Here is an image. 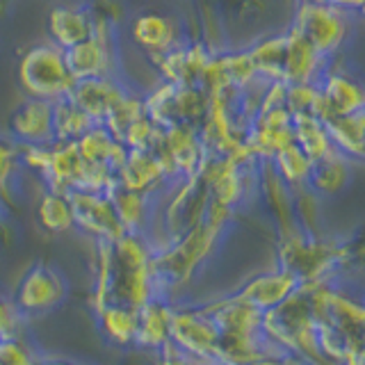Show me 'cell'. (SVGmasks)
<instances>
[{"mask_svg":"<svg viewBox=\"0 0 365 365\" xmlns=\"http://www.w3.org/2000/svg\"><path fill=\"white\" fill-rule=\"evenodd\" d=\"M308 290H311V281H304L281 304L262 311L260 327L281 345L302 351L317 365H327V359L317 345V322L308 304Z\"/></svg>","mask_w":365,"mask_h":365,"instance_id":"cell-1","label":"cell"},{"mask_svg":"<svg viewBox=\"0 0 365 365\" xmlns=\"http://www.w3.org/2000/svg\"><path fill=\"white\" fill-rule=\"evenodd\" d=\"M359 21H361L359 14H349L345 9L297 0L290 26L324 60H336V57L345 55L354 32L359 28Z\"/></svg>","mask_w":365,"mask_h":365,"instance_id":"cell-2","label":"cell"},{"mask_svg":"<svg viewBox=\"0 0 365 365\" xmlns=\"http://www.w3.org/2000/svg\"><path fill=\"white\" fill-rule=\"evenodd\" d=\"M19 87L26 96L57 101L68 96L73 87V76L68 73L64 51L48 39L32 43L19 57L16 66Z\"/></svg>","mask_w":365,"mask_h":365,"instance_id":"cell-3","label":"cell"},{"mask_svg":"<svg viewBox=\"0 0 365 365\" xmlns=\"http://www.w3.org/2000/svg\"><path fill=\"white\" fill-rule=\"evenodd\" d=\"M119 26L94 16V32L80 43L64 51L68 73L73 80L96 76H121Z\"/></svg>","mask_w":365,"mask_h":365,"instance_id":"cell-4","label":"cell"},{"mask_svg":"<svg viewBox=\"0 0 365 365\" xmlns=\"http://www.w3.org/2000/svg\"><path fill=\"white\" fill-rule=\"evenodd\" d=\"M220 231L222 228H217L205 220H201L197 226H192L190 231L176 237L174 245L165 249L163 254L151 258V272L163 274V277H167L171 281L187 283L192 279L194 269L210 256Z\"/></svg>","mask_w":365,"mask_h":365,"instance_id":"cell-5","label":"cell"},{"mask_svg":"<svg viewBox=\"0 0 365 365\" xmlns=\"http://www.w3.org/2000/svg\"><path fill=\"white\" fill-rule=\"evenodd\" d=\"M347 249L338 247L334 242L308 237L294 228L292 233H285L281 237L279 256L283 269H290L299 283L304 281H322L324 274L331 269L336 260L345 258Z\"/></svg>","mask_w":365,"mask_h":365,"instance_id":"cell-6","label":"cell"},{"mask_svg":"<svg viewBox=\"0 0 365 365\" xmlns=\"http://www.w3.org/2000/svg\"><path fill=\"white\" fill-rule=\"evenodd\" d=\"M153 151L163 163L171 182L194 176L205 160L199 128L190 123H171L163 128V137H160Z\"/></svg>","mask_w":365,"mask_h":365,"instance_id":"cell-7","label":"cell"},{"mask_svg":"<svg viewBox=\"0 0 365 365\" xmlns=\"http://www.w3.org/2000/svg\"><path fill=\"white\" fill-rule=\"evenodd\" d=\"M128 34L133 46L148 62L158 60L160 55H165L174 46L187 39L182 21L160 9H144L140 14H135L128 26Z\"/></svg>","mask_w":365,"mask_h":365,"instance_id":"cell-8","label":"cell"},{"mask_svg":"<svg viewBox=\"0 0 365 365\" xmlns=\"http://www.w3.org/2000/svg\"><path fill=\"white\" fill-rule=\"evenodd\" d=\"M319 89V119L351 114L365 110V89L361 78L349 66L340 64V57L329 60L317 80Z\"/></svg>","mask_w":365,"mask_h":365,"instance_id":"cell-9","label":"cell"},{"mask_svg":"<svg viewBox=\"0 0 365 365\" xmlns=\"http://www.w3.org/2000/svg\"><path fill=\"white\" fill-rule=\"evenodd\" d=\"M68 201H71L73 226H80L85 233L94 235L96 240H106V242H114L125 233L106 192L71 190Z\"/></svg>","mask_w":365,"mask_h":365,"instance_id":"cell-10","label":"cell"},{"mask_svg":"<svg viewBox=\"0 0 365 365\" xmlns=\"http://www.w3.org/2000/svg\"><path fill=\"white\" fill-rule=\"evenodd\" d=\"M130 89L133 87L121 76H96L76 80L71 91H68V98L94 123H103Z\"/></svg>","mask_w":365,"mask_h":365,"instance_id":"cell-11","label":"cell"},{"mask_svg":"<svg viewBox=\"0 0 365 365\" xmlns=\"http://www.w3.org/2000/svg\"><path fill=\"white\" fill-rule=\"evenodd\" d=\"M7 135L21 146L53 144V101L26 96L9 114Z\"/></svg>","mask_w":365,"mask_h":365,"instance_id":"cell-12","label":"cell"},{"mask_svg":"<svg viewBox=\"0 0 365 365\" xmlns=\"http://www.w3.org/2000/svg\"><path fill=\"white\" fill-rule=\"evenodd\" d=\"M169 176L158 160L155 151H130L125 153V160L117 169V185L146 197H155L169 185Z\"/></svg>","mask_w":365,"mask_h":365,"instance_id":"cell-13","label":"cell"},{"mask_svg":"<svg viewBox=\"0 0 365 365\" xmlns=\"http://www.w3.org/2000/svg\"><path fill=\"white\" fill-rule=\"evenodd\" d=\"M46 32H48L51 43L66 51L94 32V14L87 3L53 5L46 16Z\"/></svg>","mask_w":365,"mask_h":365,"instance_id":"cell-14","label":"cell"},{"mask_svg":"<svg viewBox=\"0 0 365 365\" xmlns=\"http://www.w3.org/2000/svg\"><path fill=\"white\" fill-rule=\"evenodd\" d=\"M329 60H324L292 26L285 28V57H283V83H317Z\"/></svg>","mask_w":365,"mask_h":365,"instance_id":"cell-15","label":"cell"},{"mask_svg":"<svg viewBox=\"0 0 365 365\" xmlns=\"http://www.w3.org/2000/svg\"><path fill=\"white\" fill-rule=\"evenodd\" d=\"M203 315H212V324L220 336H237V338H254L256 329H260L262 311L245 297H233L222 304H212L205 308Z\"/></svg>","mask_w":365,"mask_h":365,"instance_id":"cell-16","label":"cell"},{"mask_svg":"<svg viewBox=\"0 0 365 365\" xmlns=\"http://www.w3.org/2000/svg\"><path fill=\"white\" fill-rule=\"evenodd\" d=\"M66 294V285L55 269L37 265L32 267L19 288V306L23 311H48L55 304H60Z\"/></svg>","mask_w":365,"mask_h":365,"instance_id":"cell-17","label":"cell"},{"mask_svg":"<svg viewBox=\"0 0 365 365\" xmlns=\"http://www.w3.org/2000/svg\"><path fill=\"white\" fill-rule=\"evenodd\" d=\"M83 174V158L78 153L76 142H53L48 148V160L41 171V180L48 190L71 192L78 187Z\"/></svg>","mask_w":365,"mask_h":365,"instance_id":"cell-18","label":"cell"},{"mask_svg":"<svg viewBox=\"0 0 365 365\" xmlns=\"http://www.w3.org/2000/svg\"><path fill=\"white\" fill-rule=\"evenodd\" d=\"M169 338L197 356H210L217 342V327L203 313H171Z\"/></svg>","mask_w":365,"mask_h":365,"instance_id":"cell-19","label":"cell"},{"mask_svg":"<svg viewBox=\"0 0 365 365\" xmlns=\"http://www.w3.org/2000/svg\"><path fill=\"white\" fill-rule=\"evenodd\" d=\"M76 146L85 165L108 167L112 171H117L121 167L125 153H128V148L123 146V142L117 140V137L101 123L89 125V128L76 140Z\"/></svg>","mask_w":365,"mask_h":365,"instance_id":"cell-20","label":"cell"},{"mask_svg":"<svg viewBox=\"0 0 365 365\" xmlns=\"http://www.w3.org/2000/svg\"><path fill=\"white\" fill-rule=\"evenodd\" d=\"M322 121L327 125L329 140L334 144V151L361 165L365 153V110L336 114V117H327Z\"/></svg>","mask_w":365,"mask_h":365,"instance_id":"cell-21","label":"cell"},{"mask_svg":"<svg viewBox=\"0 0 365 365\" xmlns=\"http://www.w3.org/2000/svg\"><path fill=\"white\" fill-rule=\"evenodd\" d=\"M354 167H356V163H351L345 155L334 151L331 155L311 165V174H308L306 185L317 197H336V194H340L349 185Z\"/></svg>","mask_w":365,"mask_h":365,"instance_id":"cell-22","label":"cell"},{"mask_svg":"<svg viewBox=\"0 0 365 365\" xmlns=\"http://www.w3.org/2000/svg\"><path fill=\"white\" fill-rule=\"evenodd\" d=\"M297 285H299V279H297L290 269L281 267V272H277V274L274 272L262 274V277L247 283L245 290L240 292V297H245L247 302L258 306L260 311H267V308L281 304Z\"/></svg>","mask_w":365,"mask_h":365,"instance_id":"cell-23","label":"cell"},{"mask_svg":"<svg viewBox=\"0 0 365 365\" xmlns=\"http://www.w3.org/2000/svg\"><path fill=\"white\" fill-rule=\"evenodd\" d=\"M251 64L256 68V76L265 83L283 78V57H285V30L272 32L265 37H258L247 46Z\"/></svg>","mask_w":365,"mask_h":365,"instance_id":"cell-24","label":"cell"},{"mask_svg":"<svg viewBox=\"0 0 365 365\" xmlns=\"http://www.w3.org/2000/svg\"><path fill=\"white\" fill-rule=\"evenodd\" d=\"M292 142L302 148L311 163H317V160L334 153V144L329 140L327 125L317 114L292 117Z\"/></svg>","mask_w":365,"mask_h":365,"instance_id":"cell-25","label":"cell"},{"mask_svg":"<svg viewBox=\"0 0 365 365\" xmlns=\"http://www.w3.org/2000/svg\"><path fill=\"white\" fill-rule=\"evenodd\" d=\"M208 108L210 96L199 85H176L174 98H171V123H190L199 128Z\"/></svg>","mask_w":365,"mask_h":365,"instance_id":"cell-26","label":"cell"},{"mask_svg":"<svg viewBox=\"0 0 365 365\" xmlns=\"http://www.w3.org/2000/svg\"><path fill=\"white\" fill-rule=\"evenodd\" d=\"M21 171V144H16L7 133L0 135V205L3 208H14Z\"/></svg>","mask_w":365,"mask_h":365,"instance_id":"cell-27","label":"cell"},{"mask_svg":"<svg viewBox=\"0 0 365 365\" xmlns=\"http://www.w3.org/2000/svg\"><path fill=\"white\" fill-rule=\"evenodd\" d=\"M169 322L171 311L163 304L146 302L142 308H137V338L142 345L163 347L169 340Z\"/></svg>","mask_w":365,"mask_h":365,"instance_id":"cell-28","label":"cell"},{"mask_svg":"<svg viewBox=\"0 0 365 365\" xmlns=\"http://www.w3.org/2000/svg\"><path fill=\"white\" fill-rule=\"evenodd\" d=\"M89 125H94L76 103L64 96L53 101V135L55 142H76Z\"/></svg>","mask_w":365,"mask_h":365,"instance_id":"cell-29","label":"cell"},{"mask_svg":"<svg viewBox=\"0 0 365 365\" xmlns=\"http://www.w3.org/2000/svg\"><path fill=\"white\" fill-rule=\"evenodd\" d=\"M272 169L277 171V176L285 182V185L292 190L306 187L308 174H311V160L304 155V151L294 142L283 146L281 151L269 160Z\"/></svg>","mask_w":365,"mask_h":365,"instance_id":"cell-30","label":"cell"},{"mask_svg":"<svg viewBox=\"0 0 365 365\" xmlns=\"http://www.w3.org/2000/svg\"><path fill=\"white\" fill-rule=\"evenodd\" d=\"M108 197L114 205V212L119 217V224L123 226L125 233H137L146 222V208H148V199L146 194H137L130 190H123L119 185H114Z\"/></svg>","mask_w":365,"mask_h":365,"instance_id":"cell-31","label":"cell"},{"mask_svg":"<svg viewBox=\"0 0 365 365\" xmlns=\"http://www.w3.org/2000/svg\"><path fill=\"white\" fill-rule=\"evenodd\" d=\"M37 217L39 224L48 233H66L73 226V212H71L68 194L46 187L37 205Z\"/></svg>","mask_w":365,"mask_h":365,"instance_id":"cell-32","label":"cell"},{"mask_svg":"<svg viewBox=\"0 0 365 365\" xmlns=\"http://www.w3.org/2000/svg\"><path fill=\"white\" fill-rule=\"evenodd\" d=\"M222 57V64H224V71L231 80V85L240 91L249 85H254L256 80H260L256 76V68L251 64V57L247 53V48H233V46H226L224 51H220Z\"/></svg>","mask_w":365,"mask_h":365,"instance_id":"cell-33","label":"cell"},{"mask_svg":"<svg viewBox=\"0 0 365 365\" xmlns=\"http://www.w3.org/2000/svg\"><path fill=\"white\" fill-rule=\"evenodd\" d=\"M212 356H220L228 365H249L260 359V351L254 345V338H237V336L217 334Z\"/></svg>","mask_w":365,"mask_h":365,"instance_id":"cell-34","label":"cell"},{"mask_svg":"<svg viewBox=\"0 0 365 365\" xmlns=\"http://www.w3.org/2000/svg\"><path fill=\"white\" fill-rule=\"evenodd\" d=\"M160 137H163V128H160L146 112H142L140 117L125 128L121 142L125 148H130V151H153L155 144L160 142Z\"/></svg>","mask_w":365,"mask_h":365,"instance_id":"cell-35","label":"cell"},{"mask_svg":"<svg viewBox=\"0 0 365 365\" xmlns=\"http://www.w3.org/2000/svg\"><path fill=\"white\" fill-rule=\"evenodd\" d=\"M103 315V327H106L108 336L117 342H128L137 334V308H119L108 306Z\"/></svg>","mask_w":365,"mask_h":365,"instance_id":"cell-36","label":"cell"},{"mask_svg":"<svg viewBox=\"0 0 365 365\" xmlns=\"http://www.w3.org/2000/svg\"><path fill=\"white\" fill-rule=\"evenodd\" d=\"M285 110L290 112V117H299V114H317L319 117L317 83L285 85Z\"/></svg>","mask_w":365,"mask_h":365,"instance_id":"cell-37","label":"cell"},{"mask_svg":"<svg viewBox=\"0 0 365 365\" xmlns=\"http://www.w3.org/2000/svg\"><path fill=\"white\" fill-rule=\"evenodd\" d=\"M112 274H114V256H112V242L98 240V281L94 290V306L103 313L110 306L112 297Z\"/></svg>","mask_w":365,"mask_h":365,"instance_id":"cell-38","label":"cell"},{"mask_svg":"<svg viewBox=\"0 0 365 365\" xmlns=\"http://www.w3.org/2000/svg\"><path fill=\"white\" fill-rule=\"evenodd\" d=\"M0 365H32V361L19 342L3 340L0 342Z\"/></svg>","mask_w":365,"mask_h":365,"instance_id":"cell-39","label":"cell"},{"mask_svg":"<svg viewBox=\"0 0 365 365\" xmlns=\"http://www.w3.org/2000/svg\"><path fill=\"white\" fill-rule=\"evenodd\" d=\"M306 3L338 7V9H345L349 14H359V16H363V7H365V0H306Z\"/></svg>","mask_w":365,"mask_h":365,"instance_id":"cell-40","label":"cell"},{"mask_svg":"<svg viewBox=\"0 0 365 365\" xmlns=\"http://www.w3.org/2000/svg\"><path fill=\"white\" fill-rule=\"evenodd\" d=\"M14 329V315L7 308V304L0 302V336H9Z\"/></svg>","mask_w":365,"mask_h":365,"instance_id":"cell-41","label":"cell"},{"mask_svg":"<svg viewBox=\"0 0 365 365\" xmlns=\"http://www.w3.org/2000/svg\"><path fill=\"white\" fill-rule=\"evenodd\" d=\"M165 347H167V354H165L163 365H194V363H187V361L178 359V351H176L174 345H169V342H165Z\"/></svg>","mask_w":365,"mask_h":365,"instance_id":"cell-42","label":"cell"},{"mask_svg":"<svg viewBox=\"0 0 365 365\" xmlns=\"http://www.w3.org/2000/svg\"><path fill=\"white\" fill-rule=\"evenodd\" d=\"M249 365H281V363L279 361H262V359H258V361L249 363Z\"/></svg>","mask_w":365,"mask_h":365,"instance_id":"cell-43","label":"cell"},{"mask_svg":"<svg viewBox=\"0 0 365 365\" xmlns=\"http://www.w3.org/2000/svg\"><path fill=\"white\" fill-rule=\"evenodd\" d=\"M46 365H73V363H62V361H53V363H46Z\"/></svg>","mask_w":365,"mask_h":365,"instance_id":"cell-44","label":"cell"},{"mask_svg":"<svg viewBox=\"0 0 365 365\" xmlns=\"http://www.w3.org/2000/svg\"><path fill=\"white\" fill-rule=\"evenodd\" d=\"M9 3V0H0V9H5V5Z\"/></svg>","mask_w":365,"mask_h":365,"instance_id":"cell-45","label":"cell"},{"mask_svg":"<svg viewBox=\"0 0 365 365\" xmlns=\"http://www.w3.org/2000/svg\"><path fill=\"white\" fill-rule=\"evenodd\" d=\"M0 212H3V205H0ZM0 224H3V220H0Z\"/></svg>","mask_w":365,"mask_h":365,"instance_id":"cell-46","label":"cell"}]
</instances>
